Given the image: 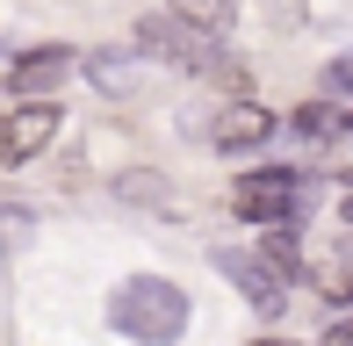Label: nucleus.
Listing matches in <instances>:
<instances>
[{
    "mask_svg": "<svg viewBox=\"0 0 353 346\" xmlns=\"http://www.w3.org/2000/svg\"><path fill=\"white\" fill-rule=\"evenodd\" d=\"M252 346H296V339H252Z\"/></svg>",
    "mask_w": 353,
    "mask_h": 346,
    "instance_id": "17",
    "label": "nucleus"
},
{
    "mask_svg": "<svg viewBox=\"0 0 353 346\" xmlns=\"http://www.w3.org/2000/svg\"><path fill=\"white\" fill-rule=\"evenodd\" d=\"M58 130H65V108H58V101H14L8 116H0V159H8V166L37 159V152H51Z\"/></svg>",
    "mask_w": 353,
    "mask_h": 346,
    "instance_id": "4",
    "label": "nucleus"
},
{
    "mask_svg": "<svg viewBox=\"0 0 353 346\" xmlns=\"http://www.w3.org/2000/svg\"><path fill=\"white\" fill-rule=\"evenodd\" d=\"M339 210H346V224H353V195H346V202H339Z\"/></svg>",
    "mask_w": 353,
    "mask_h": 346,
    "instance_id": "18",
    "label": "nucleus"
},
{
    "mask_svg": "<svg viewBox=\"0 0 353 346\" xmlns=\"http://www.w3.org/2000/svg\"><path fill=\"white\" fill-rule=\"evenodd\" d=\"M296 202H303V173H288V166H260V173H238L231 181V210L245 216V224H288L296 216Z\"/></svg>",
    "mask_w": 353,
    "mask_h": 346,
    "instance_id": "3",
    "label": "nucleus"
},
{
    "mask_svg": "<svg viewBox=\"0 0 353 346\" xmlns=\"http://www.w3.org/2000/svg\"><path fill=\"white\" fill-rule=\"evenodd\" d=\"M317 289H325V303H332V310H353V274L325 267V274H317Z\"/></svg>",
    "mask_w": 353,
    "mask_h": 346,
    "instance_id": "12",
    "label": "nucleus"
},
{
    "mask_svg": "<svg viewBox=\"0 0 353 346\" xmlns=\"http://www.w3.org/2000/svg\"><path fill=\"white\" fill-rule=\"evenodd\" d=\"M346 123H353V116H339L332 101H310V108H296V130H303V137H339Z\"/></svg>",
    "mask_w": 353,
    "mask_h": 346,
    "instance_id": "9",
    "label": "nucleus"
},
{
    "mask_svg": "<svg viewBox=\"0 0 353 346\" xmlns=\"http://www.w3.org/2000/svg\"><path fill=\"white\" fill-rule=\"evenodd\" d=\"M116 195H123V202H166V181H159L152 166H130V173L116 181Z\"/></svg>",
    "mask_w": 353,
    "mask_h": 346,
    "instance_id": "10",
    "label": "nucleus"
},
{
    "mask_svg": "<svg viewBox=\"0 0 353 346\" xmlns=\"http://www.w3.org/2000/svg\"><path fill=\"white\" fill-rule=\"evenodd\" d=\"M210 137H216L223 152H252V145H267V137H274V116H267L260 101H231V108L210 123Z\"/></svg>",
    "mask_w": 353,
    "mask_h": 346,
    "instance_id": "7",
    "label": "nucleus"
},
{
    "mask_svg": "<svg viewBox=\"0 0 353 346\" xmlns=\"http://www.w3.org/2000/svg\"><path fill=\"white\" fill-rule=\"evenodd\" d=\"M274 22H281V29H296V22H303V0H274Z\"/></svg>",
    "mask_w": 353,
    "mask_h": 346,
    "instance_id": "16",
    "label": "nucleus"
},
{
    "mask_svg": "<svg viewBox=\"0 0 353 346\" xmlns=\"http://www.w3.org/2000/svg\"><path fill=\"white\" fill-rule=\"evenodd\" d=\"M108 325H116L123 339H137V346H173L188 332V296L173 289V281H159V274H137V281L116 289Z\"/></svg>",
    "mask_w": 353,
    "mask_h": 346,
    "instance_id": "1",
    "label": "nucleus"
},
{
    "mask_svg": "<svg viewBox=\"0 0 353 346\" xmlns=\"http://www.w3.org/2000/svg\"><path fill=\"white\" fill-rule=\"evenodd\" d=\"M325 346H353V310H346V318H332V332H325Z\"/></svg>",
    "mask_w": 353,
    "mask_h": 346,
    "instance_id": "15",
    "label": "nucleus"
},
{
    "mask_svg": "<svg viewBox=\"0 0 353 346\" xmlns=\"http://www.w3.org/2000/svg\"><path fill=\"white\" fill-rule=\"evenodd\" d=\"M29 238V210H0V245H22Z\"/></svg>",
    "mask_w": 353,
    "mask_h": 346,
    "instance_id": "13",
    "label": "nucleus"
},
{
    "mask_svg": "<svg viewBox=\"0 0 353 346\" xmlns=\"http://www.w3.org/2000/svg\"><path fill=\"white\" fill-rule=\"evenodd\" d=\"M325 87H332V94H353V58H332V72H325Z\"/></svg>",
    "mask_w": 353,
    "mask_h": 346,
    "instance_id": "14",
    "label": "nucleus"
},
{
    "mask_svg": "<svg viewBox=\"0 0 353 346\" xmlns=\"http://www.w3.org/2000/svg\"><path fill=\"white\" fill-rule=\"evenodd\" d=\"M72 65H79V58L65 51V43H37V51H22L8 65V94H14V101H58V87H65Z\"/></svg>",
    "mask_w": 353,
    "mask_h": 346,
    "instance_id": "5",
    "label": "nucleus"
},
{
    "mask_svg": "<svg viewBox=\"0 0 353 346\" xmlns=\"http://www.w3.org/2000/svg\"><path fill=\"white\" fill-rule=\"evenodd\" d=\"M216 267L245 289V303L260 310V318H281V303H288V274L281 267H267L260 253H223V245H216Z\"/></svg>",
    "mask_w": 353,
    "mask_h": 346,
    "instance_id": "6",
    "label": "nucleus"
},
{
    "mask_svg": "<svg viewBox=\"0 0 353 346\" xmlns=\"http://www.w3.org/2000/svg\"><path fill=\"white\" fill-rule=\"evenodd\" d=\"M231 8H238V0H181V14H188L195 29H223V22H231Z\"/></svg>",
    "mask_w": 353,
    "mask_h": 346,
    "instance_id": "11",
    "label": "nucleus"
},
{
    "mask_svg": "<svg viewBox=\"0 0 353 346\" xmlns=\"http://www.w3.org/2000/svg\"><path fill=\"white\" fill-rule=\"evenodd\" d=\"M137 51L166 58V65H181V72H210V80H223V87H245V72L223 65V51L188 22V14H144L137 22Z\"/></svg>",
    "mask_w": 353,
    "mask_h": 346,
    "instance_id": "2",
    "label": "nucleus"
},
{
    "mask_svg": "<svg viewBox=\"0 0 353 346\" xmlns=\"http://www.w3.org/2000/svg\"><path fill=\"white\" fill-rule=\"evenodd\" d=\"M87 80L101 87V94H130V87H137V72L123 65L116 51H94V58H87Z\"/></svg>",
    "mask_w": 353,
    "mask_h": 346,
    "instance_id": "8",
    "label": "nucleus"
}]
</instances>
